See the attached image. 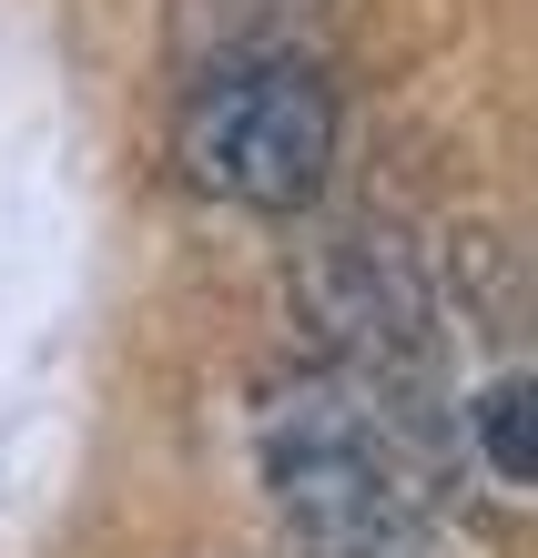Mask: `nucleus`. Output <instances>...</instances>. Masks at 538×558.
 <instances>
[{"label":"nucleus","mask_w":538,"mask_h":558,"mask_svg":"<svg viewBox=\"0 0 538 558\" xmlns=\"http://www.w3.org/2000/svg\"><path fill=\"white\" fill-rule=\"evenodd\" d=\"M528 416H538V407H528V376H488V386H478V407H467V437H478L488 477L509 487V498L538 477V437H528Z\"/></svg>","instance_id":"nucleus-3"},{"label":"nucleus","mask_w":538,"mask_h":558,"mask_svg":"<svg viewBox=\"0 0 538 558\" xmlns=\"http://www.w3.org/2000/svg\"><path fill=\"white\" fill-rule=\"evenodd\" d=\"M264 487L315 538V558H427L396 447L346 386H295L285 407H264Z\"/></svg>","instance_id":"nucleus-2"},{"label":"nucleus","mask_w":538,"mask_h":558,"mask_svg":"<svg viewBox=\"0 0 538 558\" xmlns=\"http://www.w3.org/2000/svg\"><path fill=\"white\" fill-rule=\"evenodd\" d=\"M174 153H183V173L204 183L214 204L295 214V204H315L325 173H335V92L295 51L214 61V72L183 92Z\"/></svg>","instance_id":"nucleus-1"}]
</instances>
